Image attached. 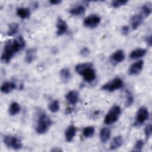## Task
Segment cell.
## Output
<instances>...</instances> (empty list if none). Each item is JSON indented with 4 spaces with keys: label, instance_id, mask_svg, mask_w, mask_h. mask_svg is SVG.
<instances>
[{
    "label": "cell",
    "instance_id": "cell-10",
    "mask_svg": "<svg viewBox=\"0 0 152 152\" xmlns=\"http://www.w3.org/2000/svg\"><path fill=\"white\" fill-rule=\"evenodd\" d=\"M144 62L142 60L138 61L132 64L129 68V74L130 75H137L139 74L142 69Z\"/></svg>",
    "mask_w": 152,
    "mask_h": 152
},
{
    "label": "cell",
    "instance_id": "cell-4",
    "mask_svg": "<svg viewBox=\"0 0 152 152\" xmlns=\"http://www.w3.org/2000/svg\"><path fill=\"white\" fill-rule=\"evenodd\" d=\"M121 113V109L118 105H113L105 116L104 122L107 125H110L116 122Z\"/></svg>",
    "mask_w": 152,
    "mask_h": 152
},
{
    "label": "cell",
    "instance_id": "cell-16",
    "mask_svg": "<svg viewBox=\"0 0 152 152\" xmlns=\"http://www.w3.org/2000/svg\"><path fill=\"white\" fill-rule=\"evenodd\" d=\"M36 49L34 48H30L26 50L25 61L27 63H31L33 62L36 58Z\"/></svg>",
    "mask_w": 152,
    "mask_h": 152
},
{
    "label": "cell",
    "instance_id": "cell-7",
    "mask_svg": "<svg viewBox=\"0 0 152 152\" xmlns=\"http://www.w3.org/2000/svg\"><path fill=\"white\" fill-rule=\"evenodd\" d=\"M149 118V112L148 109L142 106L140 107L137 112L136 117H135V124L141 125L145 122Z\"/></svg>",
    "mask_w": 152,
    "mask_h": 152
},
{
    "label": "cell",
    "instance_id": "cell-26",
    "mask_svg": "<svg viewBox=\"0 0 152 152\" xmlns=\"http://www.w3.org/2000/svg\"><path fill=\"white\" fill-rule=\"evenodd\" d=\"M94 128L91 126L85 127L83 130V134L86 138H90L94 134Z\"/></svg>",
    "mask_w": 152,
    "mask_h": 152
},
{
    "label": "cell",
    "instance_id": "cell-11",
    "mask_svg": "<svg viewBox=\"0 0 152 152\" xmlns=\"http://www.w3.org/2000/svg\"><path fill=\"white\" fill-rule=\"evenodd\" d=\"M65 99L71 104H75L79 99V93L76 90H71L66 94Z\"/></svg>",
    "mask_w": 152,
    "mask_h": 152
},
{
    "label": "cell",
    "instance_id": "cell-8",
    "mask_svg": "<svg viewBox=\"0 0 152 152\" xmlns=\"http://www.w3.org/2000/svg\"><path fill=\"white\" fill-rule=\"evenodd\" d=\"M100 22V17L96 14L87 16L83 21V25L87 28H95Z\"/></svg>",
    "mask_w": 152,
    "mask_h": 152
},
{
    "label": "cell",
    "instance_id": "cell-3",
    "mask_svg": "<svg viewBox=\"0 0 152 152\" xmlns=\"http://www.w3.org/2000/svg\"><path fill=\"white\" fill-rule=\"evenodd\" d=\"M52 124V122L50 118L45 113H42L38 118L36 131L39 134H43L48 131Z\"/></svg>",
    "mask_w": 152,
    "mask_h": 152
},
{
    "label": "cell",
    "instance_id": "cell-29",
    "mask_svg": "<svg viewBox=\"0 0 152 152\" xmlns=\"http://www.w3.org/2000/svg\"><path fill=\"white\" fill-rule=\"evenodd\" d=\"M144 145V141L142 140H138L136 141L132 150L134 151H141Z\"/></svg>",
    "mask_w": 152,
    "mask_h": 152
},
{
    "label": "cell",
    "instance_id": "cell-5",
    "mask_svg": "<svg viewBox=\"0 0 152 152\" xmlns=\"http://www.w3.org/2000/svg\"><path fill=\"white\" fill-rule=\"evenodd\" d=\"M3 142L4 144L14 150H20L22 147V143L21 140L17 137L7 135L3 137Z\"/></svg>",
    "mask_w": 152,
    "mask_h": 152
},
{
    "label": "cell",
    "instance_id": "cell-22",
    "mask_svg": "<svg viewBox=\"0 0 152 152\" xmlns=\"http://www.w3.org/2000/svg\"><path fill=\"white\" fill-rule=\"evenodd\" d=\"M59 75L61 80L64 83H67L69 81V80L71 78V74L70 72V71L67 68H62L59 72Z\"/></svg>",
    "mask_w": 152,
    "mask_h": 152
},
{
    "label": "cell",
    "instance_id": "cell-14",
    "mask_svg": "<svg viewBox=\"0 0 152 152\" xmlns=\"http://www.w3.org/2000/svg\"><path fill=\"white\" fill-rule=\"evenodd\" d=\"M76 132H77V129L75 128V126H74V125H70L65 130V140L67 142H71L75 134H76Z\"/></svg>",
    "mask_w": 152,
    "mask_h": 152
},
{
    "label": "cell",
    "instance_id": "cell-19",
    "mask_svg": "<svg viewBox=\"0 0 152 152\" xmlns=\"http://www.w3.org/2000/svg\"><path fill=\"white\" fill-rule=\"evenodd\" d=\"M86 11V8L83 5H77L69 10L70 14L74 16H80L84 14Z\"/></svg>",
    "mask_w": 152,
    "mask_h": 152
},
{
    "label": "cell",
    "instance_id": "cell-15",
    "mask_svg": "<svg viewBox=\"0 0 152 152\" xmlns=\"http://www.w3.org/2000/svg\"><path fill=\"white\" fill-rule=\"evenodd\" d=\"M16 88V84L12 81H5L1 86L2 93L8 94L13 91Z\"/></svg>",
    "mask_w": 152,
    "mask_h": 152
},
{
    "label": "cell",
    "instance_id": "cell-24",
    "mask_svg": "<svg viewBox=\"0 0 152 152\" xmlns=\"http://www.w3.org/2000/svg\"><path fill=\"white\" fill-rule=\"evenodd\" d=\"M20 109L21 107L20 104L17 102H14L10 104L9 107V113L12 116L15 115L20 111Z\"/></svg>",
    "mask_w": 152,
    "mask_h": 152
},
{
    "label": "cell",
    "instance_id": "cell-2",
    "mask_svg": "<svg viewBox=\"0 0 152 152\" xmlns=\"http://www.w3.org/2000/svg\"><path fill=\"white\" fill-rule=\"evenodd\" d=\"M75 70L78 74L83 77L84 80L86 82L90 83L96 78V72L91 62L78 64L75 66Z\"/></svg>",
    "mask_w": 152,
    "mask_h": 152
},
{
    "label": "cell",
    "instance_id": "cell-37",
    "mask_svg": "<svg viewBox=\"0 0 152 152\" xmlns=\"http://www.w3.org/2000/svg\"><path fill=\"white\" fill-rule=\"evenodd\" d=\"M52 151H61V150H59V149H52Z\"/></svg>",
    "mask_w": 152,
    "mask_h": 152
},
{
    "label": "cell",
    "instance_id": "cell-1",
    "mask_svg": "<svg viewBox=\"0 0 152 152\" xmlns=\"http://www.w3.org/2000/svg\"><path fill=\"white\" fill-rule=\"evenodd\" d=\"M25 46V40L21 36H18L14 40L7 41L1 56V61L3 63H8L15 54L21 50Z\"/></svg>",
    "mask_w": 152,
    "mask_h": 152
},
{
    "label": "cell",
    "instance_id": "cell-33",
    "mask_svg": "<svg viewBox=\"0 0 152 152\" xmlns=\"http://www.w3.org/2000/svg\"><path fill=\"white\" fill-rule=\"evenodd\" d=\"M129 32V27L128 26H124L122 28H121V33H122L123 35H125V36H126L128 34Z\"/></svg>",
    "mask_w": 152,
    "mask_h": 152
},
{
    "label": "cell",
    "instance_id": "cell-35",
    "mask_svg": "<svg viewBox=\"0 0 152 152\" xmlns=\"http://www.w3.org/2000/svg\"><path fill=\"white\" fill-rule=\"evenodd\" d=\"M61 2V1H59V0H53V1L51 0V1H49V3L52 5H58Z\"/></svg>",
    "mask_w": 152,
    "mask_h": 152
},
{
    "label": "cell",
    "instance_id": "cell-12",
    "mask_svg": "<svg viewBox=\"0 0 152 152\" xmlns=\"http://www.w3.org/2000/svg\"><path fill=\"white\" fill-rule=\"evenodd\" d=\"M57 31L56 34L58 36H61L66 33L68 29V26L65 21H64L62 18H59L56 24Z\"/></svg>",
    "mask_w": 152,
    "mask_h": 152
},
{
    "label": "cell",
    "instance_id": "cell-23",
    "mask_svg": "<svg viewBox=\"0 0 152 152\" xmlns=\"http://www.w3.org/2000/svg\"><path fill=\"white\" fill-rule=\"evenodd\" d=\"M17 14L22 19L27 18L30 15V11L27 8H18L17 10Z\"/></svg>",
    "mask_w": 152,
    "mask_h": 152
},
{
    "label": "cell",
    "instance_id": "cell-17",
    "mask_svg": "<svg viewBox=\"0 0 152 152\" xmlns=\"http://www.w3.org/2000/svg\"><path fill=\"white\" fill-rule=\"evenodd\" d=\"M111 131L109 128L103 127L100 132V138L102 142H107L110 137Z\"/></svg>",
    "mask_w": 152,
    "mask_h": 152
},
{
    "label": "cell",
    "instance_id": "cell-36",
    "mask_svg": "<svg viewBox=\"0 0 152 152\" xmlns=\"http://www.w3.org/2000/svg\"><path fill=\"white\" fill-rule=\"evenodd\" d=\"M72 112V110H71V109L70 108H67V109H66V113H70L71 112Z\"/></svg>",
    "mask_w": 152,
    "mask_h": 152
},
{
    "label": "cell",
    "instance_id": "cell-21",
    "mask_svg": "<svg viewBox=\"0 0 152 152\" xmlns=\"http://www.w3.org/2000/svg\"><path fill=\"white\" fill-rule=\"evenodd\" d=\"M151 3L147 2L144 4L141 8V15L144 17H148L151 13Z\"/></svg>",
    "mask_w": 152,
    "mask_h": 152
},
{
    "label": "cell",
    "instance_id": "cell-31",
    "mask_svg": "<svg viewBox=\"0 0 152 152\" xmlns=\"http://www.w3.org/2000/svg\"><path fill=\"white\" fill-rule=\"evenodd\" d=\"M144 134L147 140H148L151 137V134H152V126L150 124H147L145 126L144 128Z\"/></svg>",
    "mask_w": 152,
    "mask_h": 152
},
{
    "label": "cell",
    "instance_id": "cell-27",
    "mask_svg": "<svg viewBox=\"0 0 152 152\" xmlns=\"http://www.w3.org/2000/svg\"><path fill=\"white\" fill-rule=\"evenodd\" d=\"M49 109L51 112L56 113L59 109V103L58 100H53L49 104Z\"/></svg>",
    "mask_w": 152,
    "mask_h": 152
},
{
    "label": "cell",
    "instance_id": "cell-28",
    "mask_svg": "<svg viewBox=\"0 0 152 152\" xmlns=\"http://www.w3.org/2000/svg\"><path fill=\"white\" fill-rule=\"evenodd\" d=\"M134 96L129 91H126V102L125 106L126 107H129L134 103Z\"/></svg>",
    "mask_w": 152,
    "mask_h": 152
},
{
    "label": "cell",
    "instance_id": "cell-32",
    "mask_svg": "<svg viewBox=\"0 0 152 152\" xmlns=\"http://www.w3.org/2000/svg\"><path fill=\"white\" fill-rule=\"evenodd\" d=\"M90 53V50L86 48V47H84L81 50H80V54L83 56H87Z\"/></svg>",
    "mask_w": 152,
    "mask_h": 152
},
{
    "label": "cell",
    "instance_id": "cell-13",
    "mask_svg": "<svg viewBox=\"0 0 152 152\" xmlns=\"http://www.w3.org/2000/svg\"><path fill=\"white\" fill-rule=\"evenodd\" d=\"M143 17L140 14H134L131 18V26L133 30H136L141 24L143 21Z\"/></svg>",
    "mask_w": 152,
    "mask_h": 152
},
{
    "label": "cell",
    "instance_id": "cell-30",
    "mask_svg": "<svg viewBox=\"0 0 152 152\" xmlns=\"http://www.w3.org/2000/svg\"><path fill=\"white\" fill-rule=\"evenodd\" d=\"M128 2L126 0H116L113 1L111 2V5L113 8H119L123 5H125Z\"/></svg>",
    "mask_w": 152,
    "mask_h": 152
},
{
    "label": "cell",
    "instance_id": "cell-20",
    "mask_svg": "<svg viewBox=\"0 0 152 152\" xmlns=\"http://www.w3.org/2000/svg\"><path fill=\"white\" fill-rule=\"evenodd\" d=\"M123 143V140H122V137L121 135H118L115 137L111 142H110V148L111 150H116L119 147H121V145H122Z\"/></svg>",
    "mask_w": 152,
    "mask_h": 152
},
{
    "label": "cell",
    "instance_id": "cell-34",
    "mask_svg": "<svg viewBox=\"0 0 152 152\" xmlns=\"http://www.w3.org/2000/svg\"><path fill=\"white\" fill-rule=\"evenodd\" d=\"M151 35L148 36L145 38V41L149 46H151Z\"/></svg>",
    "mask_w": 152,
    "mask_h": 152
},
{
    "label": "cell",
    "instance_id": "cell-25",
    "mask_svg": "<svg viewBox=\"0 0 152 152\" xmlns=\"http://www.w3.org/2000/svg\"><path fill=\"white\" fill-rule=\"evenodd\" d=\"M18 28H19V26L18 23H10L8 26V30L7 32V34L10 36H12L18 32Z\"/></svg>",
    "mask_w": 152,
    "mask_h": 152
},
{
    "label": "cell",
    "instance_id": "cell-6",
    "mask_svg": "<svg viewBox=\"0 0 152 152\" xmlns=\"http://www.w3.org/2000/svg\"><path fill=\"white\" fill-rule=\"evenodd\" d=\"M123 87V81L122 80L119 78L116 77L112 80L108 81L102 86V89L103 90L107 91H113L116 90L120 89Z\"/></svg>",
    "mask_w": 152,
    "mask_h": 152
},
{
    "label": "cell",
    "instance_id": "cell-9",
    "mask_svg": "<svg viewBox=\"0 0 152 152\" xmlns=\"http://www.w3.org/2000/svg\"><path fill=\"white\" fill-rule=\"evenodd\" d=\"M125 55L124 50L122 49H119L110 56V60L113 65H116L122 62L125 59Z\"/></svg>",
    "mask_w": 152,
    "mask_h": 152
},
{
    "label": "cell",
    "instance_id": "cell-18",
    "mask_svg": "<svg viewBox=\"0 0 152 152\" xmlns=\"http://www.w3.org/2000/svg\"><path fill=\"white\" fill-rule=\"evenodd\" d=\"M147 53V51L145 49L138 48L132 50L129 54V58L132 59H138L144 56Z\"/></svg>",
    "mask_w": 152,
    "mask_h": 152
}]
</instances>
